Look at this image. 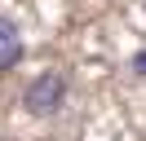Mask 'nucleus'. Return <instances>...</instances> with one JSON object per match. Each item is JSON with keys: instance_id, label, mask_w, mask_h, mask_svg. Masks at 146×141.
I'll return each mask as SVG.
<instances>
[{"instance_id": "20e7f679", "label": "nucleus", "mask_w": 146, "mask_h": 141, "mask_svg": "<svg viewBox=\"0 0 146 141\" xmlns=\"http://www.w3.org/2000/svg\"><path fill=\"white\" fill-rule=\"evenodd\" d=\"M142 9H146V0H142Z\"/></svg>"}, {"instance_id": "f03ea898", "label": "nucleus", "mask_w": 146, "mask_h": 141, "mask_svg": "<svg viewBox=\"0 0 146 141\" xmlns=\"http://www.w3.org/2000/svg\"><path fill=\"white\" fill-rule=\"evenodd\" d=\"M22 53H27V44H22V31H18V22L0 13V75L18 66V62H22Z\"/></svg>"}, {"instance_id": "7ed1b4c3", "label": "nucleus", "mask_w": 146, "mask_h": 141, "mask_svg": "<svg viewBox=\"0 0 146 141\" xmlns=\"http://www.w3.org/2000/svg\"><path fill=\"white\" fill-rule=\"evenodd\" d=\"M133 75H142V79H146V49H137V53H133Z\"/></svg>"}, {"instance_id": "f257e3e1", "label": "nucleus", "mask_w": 146, "mask_h": 141, "mask_svg": "<svg viewBox=\"0 0 146 141\" xmlns=\"http://www.w3.org/2000/svg\"><path fill=\"white\" fill-rule=\"evenodd\" d=\"M62 106H66V79L58 75V70H44V75H36L22 88V110L36 115V119H49V115H58Z\"/></svg>"}]
</instances>
